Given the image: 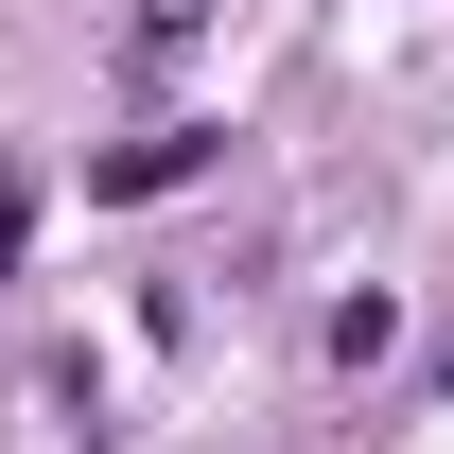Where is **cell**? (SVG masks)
Returning <instances> with one entry per match:
<instances>
[{"mask_svg":"<svg viewBox=\"0 0 454 454\" xmlns=\"http://www.w3.org/2000/svg\"><path fill=\"white\" fill-rule=\"evenodd\" d=\"M192 158H210V122H175V140H122V158H106V192H175Z\"/></svg>","mask_w":454,"mask_h":454,"instance_id":"obj_1","label":"cell"},{"mask_svg":"<svg viewBox=\"0 0 454 454\" xmlns=\"http://www.w3.org/2000/svg\"><path fill=\"white\" fill-rule=\"evenodd\" d=\"M18 227H35V192H18V175H0V280H18Z\"/></svg>","mask_w":454,"mask_h":454,"instance_id":"obj_2","label":"cell"}]
</instances>
